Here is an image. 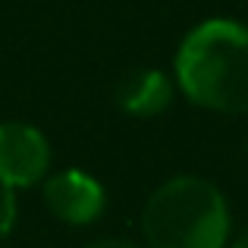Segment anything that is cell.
Wrapping results in <instances>:
<instances>
[{
  "label": "cell",
  "instance_id": "cell-7",
  "mask_svg": "<svg viewBox=\"0 0 248 248\" xmlns=\"http://www.w3.org/2000/svg\"><path fill=\"white\" fill-rule=\"evenodd\" d=\"M85 248H145V245L126 242V239H97V242H88Z\"/></svg>",
  "mask_w": 248,
  "mask_h": 248
},
{
  "label": "cell",
  "instance_id": "cell-8",
  "mask_svg": "<svg viewBox=\"0 0 248 248\" xmlns=\"http://www.w3.org/2000/svg\"><path fill=\"white\" fill-rule=\"evenodd\" d=\"M232 248H248V232H242V236L232 242Z\"/></svg>",
  "mask_w": 248,
  "mask_h": 248
},
{
  "label": "cell",
  "instance_id": "cell-2",
  "mask_svg": "<svg viewBox=\"0 0 248 248\" xmlns=\"http://www.w3.org/2000/svg\"><path fill=\"white\" fill-rule=\"evenodd\" d=\"M148 248H223L230 236L226 198L204 176H173L141 211Z\"/></svg>",
  "mask_w": 248,
  "mask_h": 248
},
{
  "label": "cell",
  "instance_id": "cell-3",
  "mask_svg": "<svg viewBox=\"0 0 248 248\" xmlns=\"http://www.w3.org/2000/svg\"><path fill=\"white\" fill-rule=\"evenodd\" d=\"M47 167L50 145L41 129L22 120L0 123V186L31 188L47 176Z\"/></svg>",
  "mask_w": 248,
  "mask_h": 248
},
{
  "label": "cell",
  "instance_id": "cell-1",
  "mask_svg": "<svg viewBox=\"0 0 248 248\" xmlns=\"http://www.w3.org/2000/svg\"><path fill=\"white\" fill-rule=\"evenodd\" d=\"M176 88L214 113H248V25L239 19H204L179 41L173 60Z\"/></svg>",
  "mask_w": 248,
  "mask_h": 248
},
{
  "label": "cell",
  "instance_id": "cell-5",
  "mask_svg": "<svg viewBox=\"0 0 248 248\" xmlns=\"http://www.w3.org/2000/svg\"><path fill=\"white\" fill-rule=\"evenodd\" d=\"M116 104L123 113L139 116V120H151L160 116L173 104V79L164 69H135V73L123 76L120 88H116Z\"/></svg>",
  "mask_w": 248,
  "mask_h": 248
},
{
  "label": "cell",
  "instance_id": "cell-6",
  "mask_svg": "<svg viewBox=\"0 0 248 248\" xmlns=\"http://www.w3.org/2000/svg\"><path fill=\"white\" fill-rule=\"evenodd\" d=\"M19 217V204H16V188L0 186V239L10 236L13 226H16Z\"/></svg>",
  "mask_w": 248,
  "mask_h": 248
},
{
  "label": "cell",
  "instance_id": "cell-4",
  "mask_svg": "<svg viewBox=\"0 0 248 248\" xmlns=\"http://www.w3.org/2000/svg\"><path fill=\"white\" fill-rule=\"evenodd\" d=\"M44 204L60 223L85 226L101 217L107 195L101 182L85 170H60L44 179Z\"/></svg>",
  "mask_w": 248,
  "mask_h": 248
}]
</instances>
